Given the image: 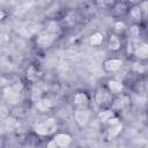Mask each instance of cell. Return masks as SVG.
I'll return each mask as SVG.
<instances>
[{
    "mask_svg": "<svg viewBox=\"0 0 148 148\" xmlns=\"http://www.w3.org/2000/svg\"><path fill=\"white\" fill-rule=\"evenodd\" d=\"M6 86H5V80L2 77H0V89H3Z\"/></svg>",
    "mask_w": 148,
    "mask_h": 148,
    "instance_id": "cell-27",
    "label": "cell"
},
{
    "mask_svg": "<svg viewBox=\"0 0 148 148\" xmlns=\"http://www.w3.org/2000/svg\"><path fill=\"white\" fill-rule=\"evenodd\" d=\"M140 37V27L139 25H132L130 28V39L139 40Z\"/></svg>",
    "mask_w": 148,
    "mask_h": 148,
    "instance_id": "cell-18",
    "label": "cell"
},
{
    "mask_svg": "<svg viewBox=\"0 0 148 148\" xmlns=\"http://www.w3.org/2000/svg\"><path fill=\"white\" fill-rule=\"evenodd\" d=\"M59 31H60V27H59V24H58L57 22L52 21V22L49 23V25H47V32L53 34V35L57 36V34H58Z\"/></svg>",
    "mask_w": 148,
    "mask_h": 148,
    "instance_id": "cell-20",
    "label": "cell"
},
{
    "mask_svg": "<svg viewBox=\"0 0 148 148\" xmlns=\"http://www.w3.org/2000/svg\"><path fill=\"white\" fill-rule=\"evenodd\" d=\"M126 103H127V98L124 97V96H120V97H118V98L114 101L113 105H114L116 109H121Z\"/></svg>",
    "mask_w": 148,
    "mask_h": 148,
    "instance_id": "cell-22",
    "label": "cell"
},
{
    "mask_svg": "<svg viewBox=\"0 0 148 148\" xmlns=\"http://www.w3.org/2000/svg\"><path fill=\"white\" fill-rule=\"evenodd\" d=\"M121 131H123V124L121 123H118L116 125L109 126V130H108V139L111 140V139L117 138L120 134Z\"/></svg>",
    "mask_w": 148,
    "mask_h": 148,
    "instance_id": "cell-10",
    "label": "cell"
},
{
    "mask_svg": "<svg viewBox=\"0 0 148 148\" xmlns=\"http://www.w3.org/2000/svg\"><path fill=\"white\" fill-rule=\"evenodd\" d=\"M103 42V35L101 32H95L89 37V43L92 46H98Z\"/></svg>",
    "mask_w": 148,
    "mask_h": 148,
    "instance_id": "cell-15",
    "label": "cell"
},
{
    "mask_svg": "<svg viewBox=\"0 0 148 148\" xmlns=\"http://www.w3.org/2000/svg\"><path fill=\"white\" fill-rule=\"evenodd\" d=\"M5 17H6V13L2 9H0V21H2Z\"/></svg>",
    "mask_w": 148,
    "mask_h": 148,
    "instance_id": "cell-26",
    "label": "cell"
},
{
    "mask_svg": "<svg viewBox=\"0 0 148 148\" xmlns=\"http://www.w3.org/2000/svg\"><path fill=\"white\" fill-rule=\"evenodd\" d=\"M74 118H75V121L76 124L80 126V127H84L88 123H89V119H90V111L88 109H84V108H79L75 110L74 112Z\"/></svg>",
    "mask_w": 148,
    "mask_h": 148,
    "instance_id": "cell-3",
    "label": "cell"
},
{
    "mask_svg": "<svg viewBox=\"0 0 148 148\" xmlns=\"http://www.w3.org/2000/svg\"><path fill=\"white\" fill-rule=\"evenodd\" d=\"M130 15L132 16V18H133L134 21H140V20H141L142 13H141V10H140V8H139L138 5H136V6H133V7L131 8V10H130Z\"/></svg>",
    "mask_w": 148,
    "mask_h": 148,
    "instance_id": "cell-17",
    "label": "cell"
},
{
    "mask_svg": "<svg viewBox=\"0 0 148 148\" xmlns=\"http://www.w3.org/2000/svg\"><path fill=\"white\" fill-rule=\"evenodd\" d=\"M125 29H126V24L123 21H118L114 23V30L117 32H123V31H125Z\"/></svg>",
    "mask_w": 148,
    "mask_h": 148,
    "instance_id": "cell-23",
    "label": "cell"
},
{
    "mask_svg": "<svg viewBox=\"0 0 148 148\" xmlns=\"http://www.w3.org/2000/svg\"><path fill=\"white\" fill-rule=\"evenodd\" d=\"M104 66V69L106 72H110V73H113V72H117L123 66V61L118 58H111V59H108L104 61L103 64Z\"/></svg>",
    "mask_w": 148,
    "mask_h": 148,
    "instance_id": "cell-6",
    "label": "cell"
},
{
    "mask_svg": "<svg viewBox=\"0 0 148 148\" xmlns=\"http://www.w3.org/2000/svg\"><path fill=\"white\" fill-rule=\"evenodd\" d=\"M52 106V103L47 98H38L36 101V108L39 111H47Z\"/></svg>",
    "mask_w": 148,
    "mask_h": 148,
    "instance_id": "cell-13",
    "label": "cell"
},
{
    "mask_svg": "<svg viewBox=\"0 0 148 148\" xmlns=\"http://www.w3.org/2000/svg\"><path fill=\"white\" fill-rule=\"evenodd\" d=\"M53 140H54V142H56L60 148H66V147H68V146L71 145V142H72V136H71L69 134H67V133H58V134L54 135Z\"/></svg>",
    "mask_w": 148,
    "mask_h": 148,
    "instance_id": "cell-7",
    "label": "cell"
},
{
    "mask_svg": "<svg viewBox=\"0 0 148 148\" xmlns=\"http://www.w3.org/2000/svg\"><path fill=\"white\" fill-rule=\"evenodd\" d=\"M44 90H45V86H44L43 82H35V84L32 87V94H34V96L39 97L44 92Z\"/></svg>",
    "mask_w": 148,
    "mask_h": 148,
    "instance_id": "cell-16",
    "label": "cell"
},
{
    "mask_svg": "<svg viewBox=\"0 0 148 148\" xmlns=\"http://www.w3.org/2000/svg\"><path fill=\"white\" fill-rule=\"evenodd\" d=\"M133 56H135L140 60H145L148 57V44L146 42H140L138 47L135 49Z\"/></svg>",
    "mask_w": 148,
    "mask_h": 148,
    "instance_id": "cell-9",
    "label": "cell"
},
{
    "mask_svg": "<svg viewBox=\"0 0 148 148\" xmlns=\"http://www.w3.org/2000/svg\"><path fill=\"white\" fill-rule=\"evenodd\" d=\"M114 116V111L111 110V109H106V110H102L98 112L97 114V118L101 123H108V120Z\"/></svg>",
    "mask_w": 148,
    "mask_h": 148,
    "instance_id": "cell-14",
    "label": "cell"
},
{
    "mask_svg": "<svg viewBox=\"0 0 148 148\" xmlns=\"http://www.w3.org/2000/svg\"><path fill=\"white\" fill-rule=\"evenodd\" d=\"M2 96L9 105H16L20 102V92L13 88V86H6L2 89Z\"/></svg>",
    "mask_w": 148,
    "mask_h": 148,
    "instance_id": "cell-2",
    "label": "cell"
},
{
    "mask_svg": "<svg viewBox=\"0 0 148 148\" xmlns=\"http://www.w3.org/2000/svg\"><path fill=\"white\" fill-rule=\"evenodd\" d=\"M57 130V121L53 118L39 120L34 124V131L39 135H49Z\"/></svg>",
    "mask_w": 148,
    "mask_h": 148,
    "instance_id": "cell-1",
    "label": "cell"
},
{
    "mask_svg": "<svg viewBox=\"0 0 148 148\" xmlns=\"http://www.w3.org/2000/svg\"><path fill=\"white\" fill-rule=\"evenodd\" d=\"M73 102H74L75 105L83 108V105H86L88 103V96H87L86 92H77V94L74 95Z\"/></svg>",
    "mask_w": 148,
    "mask_h": 148,
    "instance_id": "cell-12",
    "label": "cell"
},
{
    "mask_svg": "<svg viewBox=\"0 0 148 148\" xmlns=\"http://www.w3.org/2000/svg\"><path fill=\"white\" fill-rule=\"evenodd\" d=\"M95 101L98 105H108L109 103L112 102V96H111V92L108 90V89H98L96 91V95H95Z\"/></svg>",
    "mask_w": 148,
    "mask_h": 148,
    "instance_id": "cell-5",
    "label": "cell"
},
{
    "mask_svg": "<svg viewBox=\"0 0 148 148\" xmlns=\"http://www.w3.org/2000/svg\"><path fill=\"white\" fill-rule=\"evenodd\" d=\"M108 46L111 51H118L120 49V40L116 34H110L109 40H108Z\"/></svg>",
    "mask_w": 148,
    "mask_h": 148,
    "instance_id": "cell-11",
    "label": "cell"
},
{
    "mask_svg": "<svg viewBox=\"0 0 148 148\" xmlns=\"http://www.w3.org/2000/svg\"><path fill=\"white\" fill-rule=\"evenodd\" d=\"M124 83L118 81V80H114V79H111L108 81V90L111 92V94H116V95H119L124 91Z\"/></svg>",
    "mask_w": 148,
    "mask_h": 148,
    "instance_id": "cell-8",
    "label": "cell"
},
{
    "mask_svg": "<svg viewBox=\"0 0 148 148\" xmlns=\"http://www.w3.org/2000/svg\"><path fill=\"white\" fill-rule=\"evenodd\" d=\"M27 77L32 81V82H36L37 80V69L35 66H30L28 69H27Z\"/></svg>",
    "mask_w": 148,
    "mask_h": 148,
    "instance_id": "cell-19",
    "label": "cell"
},
{
    "mask_svg": "<svg viewBox=\"0 0 148 148\" xmlns=\"http://www.w3.org/2000/svg\"><path fill=\"white\" fill-rule=\"evenodd\" d=\"M139 43H140L139 40H133V39L128 40V43H127V52H128V54H133L134 53V51L138 47Z\"/></svg>",
    "mask_w": 148,
    "mask_h": 148,
    "instance_id": "cell-21",
    "label": "cell"
},
{
    "mask_svg": "<svg viewBox=\"0 0 148 148\" xmlns=\"http://www.w3.org/2000/svg\"><path fill=\"white\" fill-rule=\"evenodd\" d=\"M46 148H60L56 142H54V140L52 139L51 141H49V143H47V146H46Z\"/></svg>",
    "mask_w": 148,
    "mask_h": 148,
    "instance_id": "cell-25",
    "label": "cell"
},
{
    "mask_svg": "<svg viewBox=\"0 0 148 148\" xmlns=\"http://www.w3.org/2000/svg\"><path fill=\"white\" fill-rule=\"evenodd\" d=\"M56 39V35L53 34H50L47 31H44V32H40L38 36H37V39H36V43L39 47H49L52 45V43L54 42Z\"/></svg>",
    "mask_w": 148,
    "mask_h": 148,
    "instance_id": "cell-4",
    "label": "cell"
},
{
    "mask_svg": "<svg viewBox=\"0 0 148 148\" xmlns=\"http://www.w3.org/2000/svg\"><path fill=\"white\" fill-rule=\"evenodd\" d=\"M118 123H120V119L118 118V117H116V116H113V117H111L109 120H108V125L109 126H112V125H116V124H118Z\"/></svg>",
    "mask_w": 148,
    "mask_h": 148,
    "instance_id": "cell-24",
    "label": "cell"
}]
</instances>
